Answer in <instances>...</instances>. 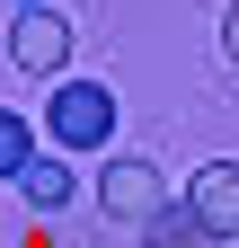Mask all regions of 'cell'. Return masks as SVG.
Wrapping results in <instances>:
<instances>
[{
    "mask_svg": "<svg viewBox=\"0 0 239 248\" xmlns=\"http://www.w3.org/2000/svg\"><path fill=\"white\" fill-rule=\"evenodd\" d=\"M115 124H124V107H115L106 80H53V98H45V133L62 142V151H106Z\"/></svg>",
    "mask_w": 239,
    "mask_h": 248,
    "instance_id": "obj_1",
    "label": "cell"
},
{
    "mask_svg": "<svg viewBox=\"0 0 239 248\" xmlns=\"http://www.w3.org/2000/svg\"><path fill=\"white\" fill-rule=\"evenodd\" d=\"M98 204L115 213V222H151V213L168 204V177H160L151 160H106V169H98Z\"/></svg>",
    "mask_w": 239,
    "mask_h": 248,
    "instance_id": "obj_2",
    "label": "cell"
},
{
    "mask_svg": "<svg viewBox=\"0 0 239 248\" xmlns=\"http://www.w3.org/2000/svg\"><path fill=\"white\" fill-rule=\"evenodd\" d=\"M186 213L213 239H239V160H204L195 177H186Z\"/></svg>",
    "mask_w": 239,
    "mask_h": 248,
    "instance_id": "obj_3",
    "label": "cell"
},
{
    "mask_svg": "<svg viewBox=\"0 0 239 248\" xmlns=\"http://www.w3.org/2000/svg\"><path fill=\"white\" fill-rule=\"evenodd\" d=\"M71 62V27L53 9H18L9 18V71H62Z\"/></svg>",
    "mask_w": 239,
    "mask_h": 248,
    "instance_id": "obj_4",
    "label": "cell"
},
{
    "mask_svg": "<svg viewBox=\"0 0 239 248\" xmlns=\"http://www.w3.org/2000/svg\"><path fill=\"white\" fill-rule=\"evenodd\" d=\"M9 186H18V195L36 204V213H62V204L80 195V177H71V160H36V151L18 160V177H9Z\"/></svg>",
    "mask_w": 239,
    "mask_h": 248,
    "instance_id": "obj_5",
    "label": "cell"
},
{
    "mask_svg": "<svg viewBox=\"0 0 239 248\" xmlns=\"http://www.w3.org/2000/svg\"><path fill=\"white\" fill-rule=\"evenodd\" d=\"M142 248H230V239H213L186 204H160L151 222H142Z\"/></svg>",
    "mask_w": 239,
    "mask_h": 248,
    "instance_id": "obj_6",
    "label": "cell"
},
{
    "mask_svg": "<svg viewBox=\"0 0 239 248\" xmlns=\"http://www.w3.org/2000/svg\"><path fill=\"white\" fill-rule=\"evenodd\" d=\"M36 151V133H27V115H9L0 107V177H18V160Z\"/></svg>",
    "mask_w": 239,
    "mask_h": 248,
    "instance_id": "obj_7",
    "label": "cell"
},
{
    "mask_svg": "<svg viewBox=\"0 0 239 248\" xmlns=\"http://www.w3.org/2000/svg\"><path fill=\"white\" fill-rule=\"evenodd\" d=\"M222 62H230V71H239V0H230V9H222Z\"/></svg>",
    "mask_w": 239,
    "mask_h": 248,
    "instance_id": "obj_8",
    "label": "cell"
},
{
    "mask_svg": "<svg viewBox=\"0 0 239 248\" xmlns=\"http://www.w3.org/2000/svg\"><path fill=\"white\" fill-rule=\"evenodd\" d=\"M18 9H45V0H18Z\"/></svg>",
    "mask_w": 239,
    "mask_h": 248,
    "instance_id": "obj_9",
    "label": "cell"
}]
</instances>
